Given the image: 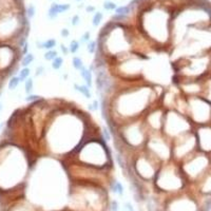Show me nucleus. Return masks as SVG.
<instances>
[{"label":"nucleus","instance_id":"nucleus-37","mask_svg":"<svg viewBox=\"0 0 211 211\" xmlns=\"http://www.w3.org/2000/svg\"><path fill=\"white\" fill-rule=\"evenodd\" d=\"M126 209H127V211H135V209H134V207L131 205L130 203H126Z\"/></svg>","mask_w":211,"mask_h":211},{"label":"nucleus","instance_id":"nucleus-33","mask_svg":"<svg viewBox=\"0 0 211 211\" xmlns=\"http://www.w3.org/2000/svg\"><path fill=\"white\" fill-rule=\"evenodd\" d=\"M109 209H110V211H118V203H117V201H115V200L111 201Z\"/></svg>","mask_w":211,"mask_h":211},{"label":"nucleus","instance_id":"nucleus-22","mask_svg":"<svg viewBox=\"0 0 211 211\" xmlns=\"http://www.w3.org/2000/svg\"><path fill=\"white\" fill-rule=\"evenodd\" d=\"M86 48L89 54H91V55L96 54L97 49H98V43H97V41H95V40H91V41H89L88 43H87Z\"/></svg>","mask_w":211,"mask_h":211},{"label":"nucleus","instance_id":"nucleus-7","mask_svg":"<svg viewBox=\"0 0 211 211\" xmlns=\"http://www.w3.org/2000/svg\"><path fill=\"white\" fill-rule=\"evenodd\" d=\"M79 74L82 79H84L85 85H87L89 88H92L93 87V72L91 71L89 68L84 67L79 71Z\"/></svg>","mask_w":211,"mask_h":211},{"label":"nucleus","instance_id":"nucleus-18","mask_svg":"<svg viewBox=\"0 0 211 211\" xmlns=\"http://www.w3.org/2000/svg\"><path fill=\"white\" fill-rule=\"evenodd\" d=\"M59 55H58V52H57L55 49H53V50H49V51H46L44 52V54H43V58H44V60H46V61H53L54 60L56 57H58Z\"/></svg>","mask_w":211,"mask_h":211},{"label":"nucleus","instance_id":"nucleus-10","mask_svg":"<svg viewBox=\"0 0 211 211\" xmlns=\"http://www.w3.org/2000/svg\"><path fill=\"white\" fill-rule=\"evenodd\" d=\"M75 91L79 92L82 95H84L87 99H91L92 98V93H91V88H89L87 85H77L74 84L73 85Z\"/></svg>","mask_w":211,"mask_h":211},{"label":"nucleus","instance_id":"nucleus-32","mask_svg":"<svg viewBox=\"0 0 211 211\" xmlns=\"http://www.w3.org/2000/svg\"><path fill=\"white\" fill-rule=\"evenodd\" d=\"M80 22V17L78 16V15H74L73 17L71 18V24L73 25V27H76V25H78Z\"/></svg>","mask_w":211,"mask_h":211},{"label":"nucleus","instance_id":"nucleus-30","mask_svg":"<svg viewBox=\"0 0 211 211\" xmlns=\"http://www.w3.org/2000/svg\"><path fill=\"white\" fill-rule=\"evenodd\" d=\"M89 41H91V33L89 31H87V32H85L84 35L82 36L80 43H88Z\"/></svg>","mask_w":211,"mask_h":211},{"label":"nucleus","instance_id":"nucleus-26","mask_svg":"<svg viewBox=\"0 0 211 211\" xmlns=\"http://www.w3.org/2000/svg\"><path fill=\"white\" fill-rule=\"evenodd\" d=\"M103 8H105L106 11H115L117 8L116 3L113 1H110V0H107V1L104 2L103 4Z\"/></svg>","mask_w":211,"mask_h":211},{"label":"nucleus","instance_id":"nucleus-34","mask_svg":"<svg viewBox=\"0 0 211 211\" xmlns=\"http://www.w3.org/2000/svg\"><path fill=\"white\" fill-rule=\"evenodd\" d=\"M59 49H60V51H61V53H62V55H65V56H67L68 54H70V52H69V48H68V46H66L63 43H61V44H60V46H59Z\"/></svg>","mask_w":211,"mask_h":211},{"label":"nucleus","instance_id":"nucleus-2","mask_svg":"<svg viewBox=\"0 0 211 211\" xmlns=\"http://www.w3.org/2000/svg\"><path fill=\"white\" fill-rule=\"evenodd\" d=\"M187 178L181 165L174 161H168L159 166L152 183L156 189L164 192L178 191L187 184Z\"/></svg>","mask_w":211,"mask_h":211},{"label":"nucleus","instance_id":"nucleus-4","mask_svg":"<svg viewBox=\"0 0 211 211\" xmlns=\"http://www.w3.org/2000/svg\"><path fill=\"white\" fill-rule=\"evenodd\" d=\"M184 113L195 127L211 123V103L202 95L185 96Z\"/></svg>","mask_w":211,"mask_h":211},{"label":"nucleus","instance_id":"nucleus-3","mask_svg":"<svg viewBox=\"0 0 211 211\" xmlns=\"http://www.w3.org/2000/svg\"><path fill=\"white\" fill-rule=\"evenodd\" d=\"M195 126L191 123L185 113L181 112L175 108L166 109L161 134H164L170 140L192 132Z\"/></svg>","mask_w":211,"mask_h":211},{"label":"nucleus","instance_id":"nucleus-15","mask_svg":"<svg viewBox=\"0 0 211 211\" xmlns=\"http://www.w3.org/2000/svg\"><path fill=\"white\" fill-rule=\"evenodd\" d=\"M63 62H65L63 57L58 56V57H56L53 61H51V67H52V69L55 70V71H58V70H60L61 68H62Z\"/></svg>","mask_w":211,"mask_h":211},{"label":"nucleus","instance_id":"nucleus-17","mask_svg":"<svg viewBox=\"0 0 211 211\" xmlns=\"http://www.w3.org/2000/svg\"><path fill=\"white\" fill-rule=\"evenodd\" d=\"M30 75H31V69H30L29 67L22 68L18 73V77H19V79H20L21 82H24L25 80L30 77Z\"/></svg>","mask_w":211,"mask_h":211},{"label":"nucleus","instance_id":"nucleus-9","mask_svg":"<svg viewBox=\"0 0 211 211\" xmlns=\"http://www.w3.org/2000/svg\"><path fill=\"white\" fill-rule=\"evenodd\" d=\"M36 46H37L38 49L49 51L55 49V46H57V41L55 38H50V39L44 40V41H37L36 42Z\"/></svg>","mask_w":211,"mask_h":211},{"label":"nucleus","instance_id":"nucleus-1","mask_svg":"<svg viewBox=\"0 0 211 211\" xmlns=\"http://www.w3.org/2000/svg\"><path fill=\"white\" fill-rule=\"evenodd\" d=\"M157 99L158 97H155L154 87L136 86L119 89L114 98L109 99L110 116L117 125L142 118Z\"/></svg>","mask_w":211,"mask_h":211},{"label":"nucleus","instance_id":"nucleus-8","mask_svg":"<svg viewBox=\"0 0 211 211\" xmlns=\"http://www.w3.org/2000/svg\"><path fill=\"white\" fill-rule=\"evenodd\" d=\"M202 96L211 103V77H208L202 82Z\"/></svg>","mask_w":211,"mask_h":211},{"label":"nucleus","instance_id":"nucleus-28","mask_svg":"<svg viewBox=\"0 0 211 211\" xmlns=\"http://www.w3.org/2000/svg\"><path fill=\"white\" fill-rule=\"evenodd\" d=\"M48 17H49V19H51V20H54V19H56L57 17H58V13L56 12V10H55L54 6H53L52 4H51L50 8H49Z\"/></svg>","mask_w":211,"mask_h":211},{"label":"nucleus","instance_id":"nucleus-11","mask_svg":"<svg viewBox=\"0 0 211 211\" xmlns=\"http://www.w3.org/2000/svg\"><path fill=\"white\" fill-rule=\"evenodd\" d=\"M111 190L113 193H117L118 195H123V186L120 182H117V181H113L111 183Z\"/></svg>","mask_w":211,"mask_h":211},{"label":"nucleus","instance_id":"nucleus-39","mask_svg":"<svg viewBox=\"0 0 211 211\" xmlns=\"http://www.w3.org/2000/svg\"><path fill=\"white\" fill-rule=\"evenodd\" d=\"M0 129H1V123H0Z\"/></svg>","mask_w":211,"mask_h":211},{"label":"nucleus","instance_id":"nucleus-5","mask_svg":"<svg viewBox=\"0 0 211 211\" xmlns=\"http://www.w3.org/2000/svg\"><path fill=\"white\" fill-rule=\"evenodd\" d=\"M180 165L188 182L195 178L197 180L203 177L211 168V155L197 150Z\"/></svg>","mask_w":211,"mask_h":211},{"label":"nucleus","instance_id":"nucleus-23","mask_svg":"<svg viewBox=\"0 0 211 211\" xmlns=\"http://www.w3.org/2000/svg\"><path fill=\"white\" fill-rule=\"evenodd\" d=\"M33 88H34V80H33V78L29 77L24 82V91H25V93H27V95L32 94Z\"/></svg>","mask_w":211,"mask_h":211},{"label":"nucleus","instance_id":"nucleus-29","mask_svg":"<svg viewBox=\"0 0 211 211\" xmlns=\"http://www.w3.org/2000/svg\"><path fill=\"white\" fill-rule=\"evenodd\" d=\"M99 108H101V103H99V101H97V99H94V101H92V104L89 105V109H90L91 111H98Z\"/></svg>","mask_w":211,"mask_h":211},{"label":"nucleus","instance_id":"nucleus-12","mask_svg":"<svg viewBox=\"0 0 211 211\" xmlns=\"http://www.w3.org/2000/svg\"><path fill=\"white\" fill-rule=\"evenodd\" d=\"M34 59H35V57H34V55L32 54V53H27V54L23 55L22 58H21V61H20L21 67L22 68L29 67V66L34 61Z\"/></svg>","mask_w":211,"mask_h":211},{"label":"nucleus","instance_id":"nucleus-24","mask_svg":"<svg viewBox=\"0 0 211 211\" xmlns=\"http://www.w3.org/2000/svg\"><path fill=\"white\" fill-rule=\"evenodd\" d=\"M111 136H112V133H111V131L109 130L108 127H104L103 129H101V137H103V139L105 140V142H110L111 140Z\"/></svg>","mask_w":211,"mask_h":211},{"label":"nucleus","instance_id":"nucleus-25","mask_svg":"<svg viewBox=\"0 0 211 211\" xmlns=\"http://www.w3.org/2000/svg\"><path fill=\"white\" fill-rule=\"evenodd\" d=\"M36 13V8L33 4H30L27 8H25V16L27 17V19H32L34 16H35Z\"/></svg>","mask_w":211,"mask_h":211},{"label":"nucleus","instance_id":"nucleus-36","mask_svg":"<svg viewBox=\"0 0 211 211\" xmlns=\"http://www.w3.org/2000/svg\"><path fill=\"white\" fill-rule=\"evenodd\" d=\"M86 11H87V13H92V12L95 13V6L87 5V6H86Z\"/></svg>","mask_w":211,"mask_h":211},{"label":"nucleus","instance_id":"nucleus-19","mask_svg":"<svg viewBox=\"0 0 211 211\" xmlns=\"http://www.w3.org/2000/svg\"><path fill=\"white\" fill-rule=\"evenodd\" d=\"M72 67L74 68V70H76V71L79 72L80 70L85 67L82 59L80 58V57H78V56H74L73 58H72Z\"/></svg>","mask_w":211,"mask_h":211},{"label":"nucleus","instance_id":"nucleus-40","mask_svg":"<svg viewBox=\"0 0 211 211\" xmlns=\"http://www.w3.org/2000/svg\"><path fill=\"white\" fill-rule=\"evenodd\" d=\"M51 1H53V2H54V1H56V0H51Z\"/></svg>","mask_w":211,"mask_h":211},{"label":"nucleus","instance_id":"nucleus-14","mask_svg":"<svg viewBox=\"0 0 211 211\" xmlns=\"http://www.w3.org/2000/svg\"><path fill=\"white\" fill-rule=\"evenodd\" d=\"M131 12V6L130 5H120L117 6L115 10V14L120 15V16H127L129 17V14Z\"/></svg>","mask_w":211,"mask_h":211},{"label":"nucleus","instance_id":"nucleus-6","mask_svg":"<svg viewBox=\"0 0 211 211\" xmlns=\"http://www.w3.org/2000/svg\"><path fill=\"white\" fill-rule=\"evenodd\" d=\"M194 136L197 150L211 155V123L197 126L194 128Z\"/></svg>","mask_w":211,"mask_h":211},{"label":"nucleus","instance_id":"nucleus-38","mask_svg":"<svg viewBox=\"0 0 211 211\" xmlns=\"http://www.w3.org/2000/svg\"><path fill=\"white\" fill-rule=\"evenodd\" d=\"M75 1H78V2H79V1H82V0H75Z\"/></svg>","mask_w":211,"mask_h":211},{"label":"nucleus","instance_id":"nucleus-27","mask_svg":"<svg viewBox=\"0 0 211 211\" xmlns=\"http://www.w3.org/2000/svg\"><path fill=\"white\" fill-rule=\"evenodd\" d=\"M39 99H41V96H39V95H37V94H29V95H27V97L24 98V101H27V103L34 104V103H36V101H39Z\"/></svg>","mask_w":211,"mask_h":211},{"label":"nucleus","instance_id":"nucleus-20","mask_svg":"<svg viewBox=\"0 0 211 211\" xmlns=\"http://www.w3.org/2000/svg\"><path fill=\"white\" fill-rule=\"evenodd\" d=\"M20 79H19L18 75H14L12 76V77L8 79V89H10L11 91H14L15 89L17 88V87L19 86V84H20Z\"/></svg>","mask_w":211,"mask_h":211},{"label":"nucleus","instance_id":"nucleus-16","mask_svg":"<svg viewBox=\"0 0 211 211\" xmlns=\"http://www.w3.org/2000/svg\"><path fill=\"white\" fill-rule=\"evenodd\" d=\"M69 52H70V54H72V55H75L76 53L79 51V49H80V41H78V40H75V39H73V40H71V42H70V44H69Z\"/></svg>","mask_w":211,"mask_h":211},{"label":"nucleus","instance_id":"nucleus-13","mask_svg":"<svg viewBox=\"0 0 211 211\" xmlns=\"http://www.w3.org/2000/svg\"><path fill=\"white\" fill-rule=\"evenodd\" d=\"M52 5L54 6V8L56 10V12L59 14H62V13H66L71 8V4L69 3H62V4H59V3H56V2H53Z\"/></svg>","mask_w":211,"mask_h":211},{"label":"nucleus","instance_id":"nucleus-31","mask_svg":"<svg viewBox=\"0 0 211 211\" xmlns=\"http://www.w3.org/2000/svg\"><path fill=\"white\" fill-rule=\"evenodd\" d=\"M46 72V68L43 66H38L35 69V76H41Z\"/></svg>","mask_w":211,"mask_h":211},{"label":"nucleus","instance_id":"nucleus-35","mask_svg":"<svg viewBox=\"0 0 211 211\" xmlns=\"http://www.w3.org/2000/svg\"><path fill=\"white\" fill-rule=\"evenodd\" d=\"M60 35H61V37H63V38H68L70 36V31L68 29H62L60 31Z\"/></svg>","mask_w":211,"mask_h":211},{"label":"nucleus","instance_id":"nucleus-21","mask_svg":"<svg viewBox=\"0 0 211 211\" xmlns=\"http://www.w3.org/2000/svg\"><path fill=\"white\" fill-rule=\"evenodd\" d=\"M103 19H104V14H103V13L99 12V11L95 12L94 15H93V17H92L93 27H98V25L101 23V21H103Z\"/></svg>","mask_w":211,"mask_h":211}]
</instances>
